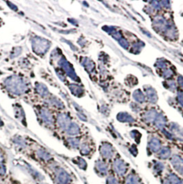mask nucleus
Masks as SVG:
<instances>
[{
	"mask_svg": "<svg viewBox=\"0 0 183 184\" xmlns=\"http://www.w3.org/2000/svg\"><path fill=\"white\" fill-rule=\"evenodd\" d=\"M114 169L115 173L119 176H124L127 172V165L122 159H117L114 163Z\"/></svg>",
	"mask_w": 183,
	"mask_h": 184,
	"instance_id": "obj_1",
	"label": "nucleus"
},
{
	"mask_svg": "<svg viewBox=\"0 0 183 184\" xmlns=\"http://www.w3.org/2000/svg\"><path fill=\"white\" fill-rule=\"evenodd\" d=\"M171 164L178 173L183 176V159L178 155H173L171 159Z\"/></svg>",
	"mask_w": 183,
	"mask_h": 184,
	"instance_id": "obj_2",
	"label": "nucleus"
},
{
	"mask_svg": "<svg viewBox=\"0 0 183 184\" xmlns=\"http://www.w3.org/2000/svg\"><path fill=\"white\" fill-rule=\"evenodd\" d=\"M169 128L171 134L173 135V137L181 141H183V129L181 126L177 125L176 123H172Z\"/></svg>",
	"mask_w": 183,
	"mask_h": 184,
	"instance_id": "obj_3",
	"label": "nucleus"
},
{
	"mask_svg": "<svg viewBox=\"0 0 183 184\" xmlns=\"http://www.w3.org/2000/svg\"><path fill=\"white\" fill-rule=\"evenodd\" d=\"M149 147L150 150L154 152H157L158 151H160V148H161L160 141L157 138H155V137L152 138L149 143Z\"/></svg>",
	"mask_w": 183,
	"mask_h": 184,
	"instance_id": "obj_4",
	"label": "nucleus"
},
{
	"mask_svg": "<svg viewBox=\"0 0 183 184\" xmlns=\"http://www.w3.org/2000/svg\"><path fill=\"white\" fill-rule=\"evenodd\" d=\"M145 91L147 95V96L149 99V101L152 103H156L157 101L158 96L156 90L152 88V87H148V88H145Z\"/></svg>",
	"mask_w": 183,
	"mask_h": 184,
	"instance_id": "obj_5",
	"label": "nucleus"
},
{
	"mask_svg": "<svg viewBox=\"0 0 183 184\" xmlns=\"http://www.w3.org/2000/svg\"><path fill=\"white\" fill-rule=\"evenodd\" d=\"M101 152L106 158H110L113 156L114 150L112 149V147L110 144L106 143L104 144L101 149Z\"/></svg>",
	"mask_w": 183,
	"mask_h": 184,
	"instance_id": "obj_6",
	"label": "nucleus"
},
{
	"mask_svg": "<svg viewBox=\"0 0 183 184\" xmlns=\"http://www.w3.org/2000/svg\"><path fill=\"white\" fill-rule=\"evenodd\" d=\"M158 116V113L156 110H149L148 112H147L145 115H144V119L146 122H154L155 119H156V117Z\"/></svg>",
	"mask_w": 183,
	"mask_h": 184,
	"instance_id": "obj_7",
	"label": "nucleus"
},
{
	"mask_svg": "<svg viewBox=\"0 0 183 184\" xmlns=\"http://www.w3.org/2000/svg\"><path fill=\"white\" fill-rule=\"evenodd\" d=\"M125 184H143L140 182L139 177L136 174L134 173H131L127 176L126 179Z\"/></svg>",
	"mask_w": 183,
	"mask_h": 184,
	"instance_id": "obj_8",
	"label": "nucleus"
},
{
	"mask_svg": "<svg viewBox=\"0 0 183 184\" xmlns=\"http://www.w3.org/2000/svg\"><path fill=\"white\" fill-rule=\"evenodd\" d=\"M117 119L121 122H133L134 119L127 113H120L117 115Z\"/></svg>",
	"mask_w": 183,
	"mask_h": 184,
	"instance_id": "obj_9",
	"label": "nucleus"
},
{
	"mask_svg": "<svg viewBox=\"0 0 183 184\" xmlns=\"http://www.w3.org/2000/svg\"><path fill=\"white\" fill-rule=\"evenodd\" d=\"M181 180L175 174H169L164 180V184H178Z\"/></svg>",
	"mask_w": 183,
	"mask_h": 184,
	"instance_id": "obj_10",
	"label": "nucleus"
},
{
	"mask_svg": "<svg viewBox=\"0 0 183 184\" xmlns=\"http://www.w3.org/2000/svg\"><path fill=\"white\" fill-rule=\"evenodd\" d=\"M154 122L155 125L157 126V128L163 131L164 126L166 123V119L164 118V117L162 115V114H158L156 119H155Z\"/></svg>",
	"mask_w": 183,
	"mask_h": 184,
	"instance_id": "obj_11",
	"label": "nucleus"
},
{
	"mask_svg": "<svg viewBox=\"0 0 183 184\" xmlns=\"http://www.w3.org/2000/svg\"><path fill=\"white\" fill-rule=\"evenodd\" d=\"M171 155V150L167 147L163 148L160 150L159 152V158L161 159H168Z\"/></svg>",
	"mask_w": 183,
	"mask_h": 184,
	"instance_id": "obj_12",
	"label": "nucleus"
},
{
	"mask_svg": "<svg viewBox=\"0 0 183 184\" xmlns=\"http://www.w3.org/2000/svg\"><path fill=\"white\" fill-rule=\"evenodd\" d=\"M133 97L135 99V101L139 102V103H143V102L145 101V95H143V93L140 90H135L133 94Z\"/></svg>",
	"mask_w": 183,
	"mask_h": 184,
	"instance_id": "obj_13",
	"label": "nucleus"
},
{
	"mask_svg": "<svg viewBox=\"0 0 183 184\" xmlns=\"http://www.w3.org/2000/svg\"><path fill=\"white\" fill-rule=\"evenodd\" d=\"M164 170V165L161 162H156L154 165V170L156 174H159L163 173Z\"/></svg>",
	"mask_w": 183,
	"mask_h": 184,
	"instance_id": "obj_14",
	"label": "nucleus"
},
{
	"mask_svg": "<svg viewBox=\"0 0 183 184\" xmlns=\"http://www.w3.org/2000/svg\"><path fill=\"white\" fill-rule=\"evenodd\" d=\"M98 170H99L100 173H101L102 174H107V165L105 164L104 163H100V164L98 165Z\"/></svg>",
	"mask_w": 183,
	"mask_h": 184,
	"instance_id": "obj_15",
	"label": "nucleus"
},
{
	"mask_svg": "<svg viewBox=\"0 0 183 184\" xmlns=\"http://www.w3.org/2000/svg\"><path fill=\"white\" fill-rule=\"evenodd\" d=\"M172 75H173L172 71L168 68L164 69V71L163 72V76L164 78H169L170 77L172 76Z\"/></svg>",
	"mask_w": 183,
	"mask_h": 184,
	"instance_id": "obj_16",
	"label": "nucleus"
},
{
	"mask_svg": "<svg viewBox=\"0 0 183 184\" xmlns=\"http://www.w3.org/2000/svg\"><path fill=\"white\" fill-rule=\"evenodd\" d=\"M107 182V184H119L118 181H117L116 178L114 177H108Z\"/></svg>",
	"mask_w": 183,
	"mask_h": 184,
	"instance_id": "obj_17",
	"label": "nucleus"
},
{
	"mask_svg": "<svg viewBox=\"0 0 183 184\" xmlns=\"http://www.w3.org/2000/svg\"><path fill=\"white\" fill-rule=\"evenodd\" d=\"M119 42L120 43V44L121 45V46H123L124 48H125V49H127V47H128V43H127V41L125 40L124 38L122 37L121 40H119Z\"/></svg>",
	"mask_w": 183,
	"mask_h": 184,
	"instance_id": "obj_18",
	"label": "nucleus"
},
{
	"mask_svg": "<svg viewBox=\"0 0 183 184\" xmlns=\"http://www.w3.org/2000/svg\"><path fill=\"white\" fill-rule=\"evenodd\" d=\"M178 99L180 104L183 107V92L181 91L178 92Z\"/></svg>",
	"mask_w": 183,
	"mask_h": 184,
	"instance_id": "obj_19",
	"label": "nucleus"
},
{
	"mask_svg": "<svg viewBox=\"0 0 183 184\" xmlns=\"http://www.w3.org/2000/svg\"><path fill=\"white\" fill-rule=\"evenodd\" d=\"M130 151L131 153H132V155H136L138 154V150H137L136 147L134 146V145L132 146H131V148H130Z\"/></svg>",
	"mask_w": 183,
	"mask_h": 184,
	"instance_id": "obj_20",
	"label": "nucleus"
},
{
	"mask_svg": "<svg viewBox=\"0 0 183 184\" xmlns=\"http://www.w3.org/2000/svg\"><path fill=\"white\" fill-rule=\"evenodd\" d=\"M178 83L180 84V86H181L183 89V77L180 76L178 79Z\"/></svg>",
	"mask_w": 183,
	"mask_h": 184,
	"instance_id": "obj_21",
	"label": "nucleus"
},
{
	"mask_svg": "<svg viewBox=\"0 0 183 184\" xmlns=\"http://www.w3.org/2000/svg\"><path fill=\"white\" fill-rule=\"evenodd\" d=\"M178 184H183V180L181 181V182H180V183Z\"/></svg>",
	"mask_w": 183,
	"mask_h": 184,
	"instance_id": "obj_22",
	"label": "nucleus"
}]
</instances>
